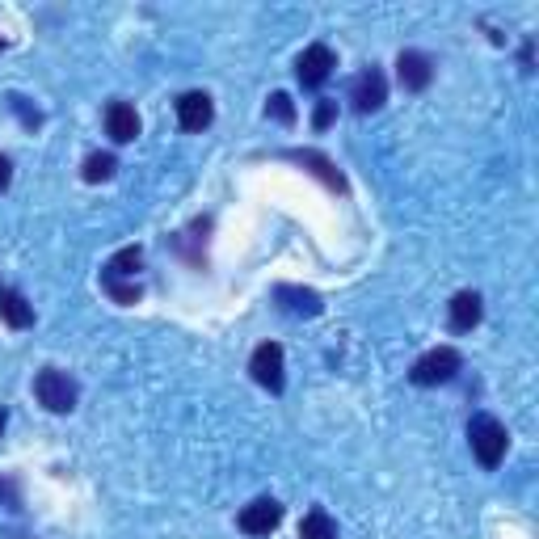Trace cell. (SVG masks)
<instances>
[{"instance_id":"obj_1","label":"cell","mask_w":539,"mask_h":539,"mask_svg":"<svg viewBox=\"0 0 539 539\" xmlns=\"http://www.w3.org/2000/svg\"><path fill=\"white\" fill-rule=\"evenodd\" d=\"M468 443H472V455L481 468H497L506 459V447H510V434L506 426L497 422L493 413H472L468 422Z\"/></svg>"},{"instance_id":"obj_2","label":"cell","mask_w":539,"mask_h":539,"mask_svg":"<svg viewBox=\"0 0 539 539\" xmlns=\"http://www.w3.org/2000/svg\"><path fill=\"white\" fill-rule=\"evenodd\" d=\"M34 396L38 405L51 409V413H72L76 409V396H81V388H76V379L68 371L59 367H43L34 375Z\"/></svg>"},{"instance_id":"obj_3","label":"cell","mask_w":539,"mask_h":539,"mask_svg":"<svg viewBox=\"0 0 539 539\" xmlns=\"http://www.w3.org/2000/svg\"><path fill=\"white\" fill-rule=\"evenodd\" d=\"M464 371V358H459V350H451V346H434L430 354H422L413 363V371H409V379L417 388H438V384H451V379Z\"/></svg>"},{"instance_id":"obj_4","label":"cell","mask_w":539,"mask_h":539,"mask_svg":"<svg viewBox=\"0 0 539 539\" xmlns=\"http://www.w3.org/2000/svg\"><path fill=\"white\" fill-rule=\"evenodd\" d=\"M249 371H253V379L262 384L266 392H283L287 388V375H283V346L278 342H262L253 350V358H249Z\"/></svg>"},{"instance_id":"obj_5","label":"cell","mask_w":539,"mask_h":539,"mask_svg":"<svg viewBox=\"0 0 539 539\" xmlns=\"http://www.w3.org/2000/svg\"><path fill=\"white\" fill-rule=\"evenodd\" d=\"M333 68H337V55L325 43H312L304 55L295 59V76H299V85L304 89H321L333 76Z\"/></svg>"},{"instance_id":"obj_6","label":"cell","mask_w":539,"mask_h":539,"mask_svg":"<svg viewBox=\"0 0 539 539\" xmlns=\"http://www.w3.org/2000/svg\"><path fill=\"white\" fill-rule=\"evenodd\" d=\"M384 102H388V81H384V72H379V68L358 72L354 85H350V106H354L358 114H375Z\"/></svg>"},{"instance_id":"obj_7","label":"cell","mask_w":539,"mask_h":539,"mask_svg":"<svg viewBox=\"0 0 539 539\" xmlns=\"http://www.w3.org/2000/svg\"><path fill=\"white\" fill-rule=\"evenodd\" d=\"M278 523H283V506H278L274 497H257V502H249L241 514H236V527H241L245 535H270Z\"/></svg>"},{"instance_id":"obj_8","label":"cell","mask_w":539,"mask_h":539,"mask_svg":"<svg viewBox=\"0 0 539 539\" xmlns=\"http://www.w3.org/2000/svg\"><path fill=\"white\" fill-rule=\"evenodd\" d=\"M211 118H215V106L203 89H190L177 97V123H182V131H207Z\"/></svg>"},{"instance_id":"obj_9","label":"cell","mask_w":539,"mask_h":539,"mask_svg":"<svg viewBox=\"0 0 539 539\" xmlns=\"http://www.w3.org/2000/svg\"><path fill=\"white\" fill-rule=\"evenodd\" d=\"M396 76H401V89L422 93L434 81V59L426 51H401V59H396Z\"/></svg>"},{"instance_id":"obj_10","label":"cell","mask_w":539,"mask_h":539,"mask_svg":"<svg viewBox=\"0 0 539 539\" xmlns=\"http://www.w3.org/2000/svg\"><path fill=\"white\" fill-rule=\"evenodd\" d=\"M447 316H451V329L455 333H472L476 325H481V316H485L481 295H476V291H459L451 304H447Z\"/></svg>"},{"instance_id":"obj_11","label":"cell","mask_w":539,"mask_h":539,"mask_svg":"<svg viewBox=\"0 0 539 539\" xmlns=\"http://www.w3.org/2000/svg\"><path fill=\"white\" fill-rule=\"evenodd\" d=\"M106 135L114 139V144H131V139L139 135V114L131 102H110L106 106Z\"/></svg>"},{"instance_id":"obj_12","label":"cell","mask_w":539,"mask_h":539,"mask_svg":"<svg viewBox=\"0 0 539 539\" xmlns=\"http://www.w3.org/2000/svg\"><path fill=\"white\" fill-rule=\"evenodd\" d=\"M0 321L9 329H30L34 325V304L17 287H0Z\"/></svg>"},{"instance_id":"obj_13","label":"cell","mask_w":539,"mask_h":539,"mask_svg":"<svg viewBox=\"0 0 539 539\" xmlns=\"http://www.w3.org/2000/svg\"><path fill=\"white\" fill-rule=\"evenodd\" d=\"M274 299H278V304H283L291 316H316V312H321V295L308 291V287L278 283V287H274Z\"/></svg>"},{"instance_id":"obj_14","label":"cell","mask_w":539,"mask_h":539,"mask_svg":"<svg viewBox=\"0 0 539 539\" xmlns=\"http://www.w3.org/2000/svg\"><path fill=\"white\" fill-rule=\"evenodd\" d=\"M139 262H144V249H139V245H127V249H118V253L110 257L102 274H110V278H131V283H135Z\"/></svg>"},{"instance_id":"obj_15","label":"cell","mask_w":539,"mask_h":539,"mask_svg":"<svg viewBox=\"0 0 539 539\" xmlns=\"http://www.w3.org/2000/svg\"><path fill=\"white\" fill-rule=\"evenodd\" d=\"M299 539H337V523L316 506L304 514V523H299Z\"/></svg>"},{"instance_id":"obj_16","label":"cell","mask_w":539,"mask_h":539,"mask_svg":"<svg viewBox=\"0 0 539 539\" xmlns=\"http://www.w3.org/2000/svg\"><path fill=\"white\" fill-rule=\"evenodd\" d=\"M291 161H299V165H312V173H316V177H325V182H329L333 190H346L342 173H333V165L325 161V156H316V152H291Z\"/></svg>"},{"instance_id":"obj_17","label":"cell","mask_w":539,"mask_h":539,"mask_svg":"<svg viewBox=\"0 0 539 539\" xmlns=\"http://www.w3.org/2000/svg\"><path fill=\"white\" fill-rule=\"evenodd\" d=\"M102 291L114 299V304H139V295H144L139 283H123V278H110V274H102Z\"/></svg>"},{"instance_id":"obj_18","label":"cell","mask_w":539,"mask_h":539,"mask_svg":"<svg viewBox=\"0 0 539 539\" xmlns=\"http://www.w3.org/2000/svg\"><path fill=\"white\" fill-rule=\"evenodd\" d=\"M114 169H118V161H114L110 152H93L89 161H85V182H110Z\"/></svg>"},{"instance_id":"obj_19","label":"cell","mask_w":539,"mask_h":539,"mask_svg":"<svg viewBox=\"0 0 539 539\" xmlns=\"http://www.w3.org/2000/svg\"><path fill=\"white\" fill-rule=\"evenodd\" d=\"M266 114L278 118V123H295V102H291V93H270V102H266Z\"/></svg>"},{"instance_id":"obj_20","label":"cell","mask_w":539,"mask_h":539,"mask_svg":"<svg viewBox=\"0 0 539 539\" xmlns=\"http://www.w3.org/2000/svg\"><path fill=\"white\" fill-rule=\"evenodd\" d=\"M9 106H13L17 114H22V123H26V127H38V123H43V114H38V110H30V106H26V97L9 93Z\"/></svg>"},{"instance_id":"obj_21","label":"cell","mask_w":539,"mask_h":539,"mask_svg":"<svg viewBox=\"0 0 539 539\" xmlns=\"http://www.w3.org/2000/svg\"><path fill=\"white\" fill-rule=\"evenodd\" d=\"M333 118H337V102H329V97H325V102H321V106H316V114H312V123H316V127H321V131H325V127L333 123Z\"/></svg>"},{"instance_id":"obj_22","label":"cell","mask_w":539,"mask_h":539,"mask_svg":"<svg viewBox=\"0 0 539 539\" xmlns=\"http://www.w3.org/2000/svg\"><path fill=\"white\" fill-rule=\"evenodd\" d=\"M13 182V165H9V156H0V190H9Z\"/></svg>"},{"instance_id":"obj_23","label":"cell","mask_w":539,"mask_h":539,"mask_svg":"<svg viewBox=\"0 0 539 539\" xmlns=\"http://www.w3.org/2000/svg\"><path fill=\"white\" fill-rule=\"evenodd\" d=\"M5 426H9V413H5V405H0V434H5Z\"/></svg>"},{"instance_id":"obj_24","label":"cell","mask_w":539,"mask_h":539,"mask_svg":"<svg viewBox=\"0 0 539 539\" xmlns=\"http://www.w3.org/2000/svg\"><path fill=\"white\" fill-rule=\"evenodd\" d=\"M0 47H5V38H0Z\"/></svg>"}]
</instances>
